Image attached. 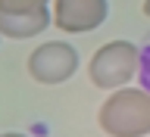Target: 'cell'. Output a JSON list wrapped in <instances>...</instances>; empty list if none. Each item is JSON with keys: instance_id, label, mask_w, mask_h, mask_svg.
<instances>
[{"instance_id": "cell-1", "label": "cell", "mask_w": 150, "mask_h": 137, "mask_svg": "<svg viewBox=\"0 0 150 137\" xmlns=\"http://www.w3.org/2000/svg\"><path fill=\"white\" fill-rule=\"evenodd\" d=\"M97 125L106 137H147L150 134V93L141 87L110 91L97 109Z\"/></svg>"}, {"instance_id": "cell-2", "label": "cell", "mask_w": 150, "mask_h": 137, "mask_svg": "<svg viewBox=\"0 0 150 137\" xmlns=\"http://www.w3.org/2000/svg\"><path fill=\"white\" fill-rule=\"evenodd\" d=\"M141 50L131 41H106L88 63V78L100 91H119L138 75Z\"/></svg>"}, {"instance_id": "cell-3", "label": "cell", "mask_w": 150, "mask_h": 137, "mask_svg": "<svg viewBox=\"0 0 150 137\" xmlns=\"http://www.w3.org/2000/svg\"><path fill=\"white\" fill-rule=\"evenodd\" d=\"M25 69L38 84H63L78 72V50L66 41H44L28 53Z\"/></svg>"}, {"instance_id": "cell-4", "label": "cell", "mask_w": 150, "mask_h": 137, "mask_svg": "<svg viewBox=\"0 0 150 137\" xmlns=\"http://www.w3.org/2000/svg\"><path fill=\"white\" fill-rule=\"evenodd\" d=\"M110 16L106 0H53V25L66 34H88Z\"/></svg>"}, {"instance_id": "cell-5", "label": "cell", "mask_w": 150, "mask_h": 137, "mask_svg": "<svg viewBox=\"0 0 150 137\" xmlns=\"http://www.w3.org/2000/svg\"><path fill=\"white\" fill-rule=\"evenodd\" d=\"M47 25H53V13L38 9V13H0V34L13 37V41H28L47 31Z\"/></svg>"}, {"instance_id": "cell-6", "label": "cell", "mask_w": 150, "mask_h": 137, "mask_svg": "<svg viewBox=\"0 0 150 137\" xmlns=\"http://www.w3.org/2000/svg\"><path fill=\"white\" fill-rule=\"evenodd\" d=\"M47 9V0H0V13H38Z\"/></svg>"}, {"instance_id": "cell-7", "label": "cell", "mask_w": 150, "mask_h": 137, "mask_svg": "<svg viewBox=\"0 0 150 137\" xmlns=\"http://www.w3.org/2000/svg\"><path fill=\"white\" fill-rule=\"evenodd\" d=\"M0 137H28V134H19V131H3Z\"/></svg>"}, {"instance_id": "cell-8", "label": "cell", "mask_w": 150, "mask_h": 137, "mask_svg": "<svg viewBox=\"0 0 150 137\" xmlns=\"http://www.w3.org/2000/svg\"><path fill=\"white\" fill-rule=\"evenodd\" d=\"M144 16L150 19V0H144Z\"/></svg>"}, {"instance_id": "cell-9", "label": "cell", "mask_w": 150, "mask_h": 137, "mask_svg": "<svg viewBox=\"0 0 150 137\" xmlns=\"http://www.w3.org/2000/svg\"><path fill=\"white\" fill-rule=\"evenodd\" d=\"M0 37H3V34H0Z\"/></svg>"}]
</instances>
